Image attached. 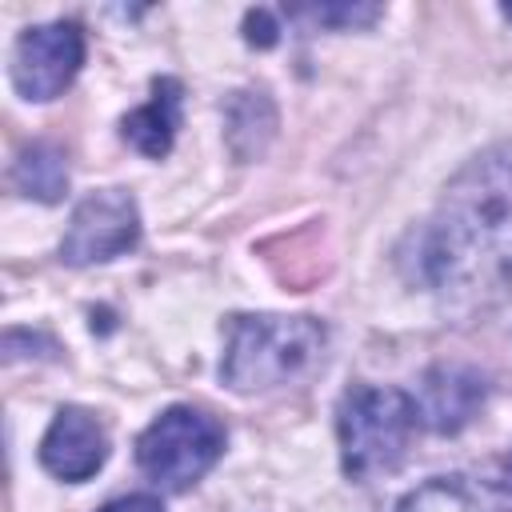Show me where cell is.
Here are the masks:
<instances>
[{
    "label": "cell",
    "instance_id": "ba28073f",
    "mask_svg": "<svg viewBox=\"0 0 512 512\" xmlns=\"http://www.w3.org/2000/svg\"><path fill=\"white\" fill-rule=\"evenodd\" d=\"M484 400V380L472 368H436L424 376L420 392V420L432 424L436 432H456L460 424L472 420V412Z\"/></svg>",
    "mask_w": 512,
    "mask_h": 512
},
{
    "label": "cell",
    "instance_id": "7c38bea8",
    "mask_svg": "<svg viewBox=\"0 0 512 512\" xmlns=\"http://www.w3.org/2000/svg\"><path fill=\"white\" fill-rule=\"evenodd\" d=\"M300 16H308L316 24L356 28V24H372L380 16V8L376 4H320V8H300Z\"/></svg>",
    "mask_w": 512,
    "mask_h": 512
},
{
    "label": "cell",
    "instance_id": "8fae6325",
    "mask_svg": "<svg viewBox=\"0 0 512 512\" xmlns=\"http://www.w3.org/2000/svg\"><path fill=\"white\" fill-rule=\"evenodd\" d=\"M396 512H480L460 480H428L400 500Z\"/></svg>",
    "mask_w": 512,
    "mask_h": 512
},
{
    "label": "cell",
    "instance_id": "52a82bcc",
    "mask_svg": "<svg viewBox=\"0 0 512 512\" xmlns=\"http://www.w3.org/2000/svg\"><path fill=\"white\" fill-rule=\"evenodd\" d=\"M40 460L60 480H88L108 460V432L84 408H60L40 440Z\"/></svg>",
    "mask_w": 512,
    "mask_h": 512
},
{
    "label": "cell",
    "instance_id": "9c48e42d",
    "mask_svg": "<svg viewBox=\"0 0 512 512\" xmlns=\"http://www.w3.org/2000/svg\"><path fill=\"white\" fill-rule=\"evenodd\" d=\"M180 128V84L156 80L152 100L124 116V140L144 156H164Z\"/></svg>",
    "mask_w": 512,
    "mask_h": 512
},
{
    "label": "cell",
    "instance_id": "277c9868",
    "mask_svg": "<svg viewBox=\"0 0 512 512\" xmlns=\"http://www.w3.org/2000/svg\"><path fill=\"white\" fill-rule=\"evenodd\" d=\"M220 452H224V428L216 424V416L188 404L160 412L136 440L140 472L172 492L196 484L220 460Z\"/></svg>",
    "mask_w": 512,
    "mask_h": 512
},
{
    "label": "cell",
    "instance_id": "2e32d148",
    "mask_svg": "<svg viewBox=\"0 0 512 512\" xmlns=\"http://www.w3.org/2000/svg\"><path fill=\"white\" fill-rule=\"evenodd\" d=\"M508 480H512V472H508Z\"/></svg>",
    "mask_w": 512,
    "mask_h": 512
},
{
    "label": "cell",
    "instance_id": "6da1fadb",
    "mask_svg": "<svg viewBox=\"0 0 512 512\" xmlns=\"http://www.w3.org/2000/svg\"><path fill=\"white\" fill-rule=\"evenodd\" d=\"M416 268L452 320H476L512 296V144L484 148L452 176L420 232Z\"/></svg>",
    "mask_w": 512,
    "mask_h": 512
},
{
    "label": "cell",
    "instance_id": "7a4b0ae2",
    "mask_svg": "<svg viewBox=\"0 0 512 512\" xmlns=\"http://www.w3.org/2000/svg\"><path fill=\"white\" fill-rule=\"evenodd\" d=\"M324 340V324L312 316H232L220 376L236 392L280 388L324 356Z\"/></svg>",
    "mask_w": 512,
    "mask_h": 512
},
{
    "label": "cell",
    "instance_id": "8992f818",
    "mask_svg": "<svg viewBox=\"0 0 512 512\" xmlns=\"http://www.w3.org/2000/svg\"><path fill=\"white\" fill-rule=\"evenodd\" d=\"M80 60H84V36L76 24L56 20L28 28L12 52V84L24 100H52L72 84Z\"/></svg>",
    "mask_w": 512,
    "mask_h": 512
},
{
    "label": "cell",
    "instance_id": "4fadbf2b",
    "mask_svg": "<svg viewBox=\"0 0 512 512\" xmlns=\"http://www.w3.org/2000/svg\"><path fill=\"white\" fill-rule=\"evenodd\" d=\"M244 36L252 40V44H260V48H268V44H276V28H272V20H268V12H248V20H244Z\"/></svg>",
    "mask_w": 512,
    "mask_h": 512
},
{
    "label": "cell",
    "instance_id": "3957f363",
    "mask_svg": "<svg viewBox=\"0 0 512 512\" xmlns=\"http://www.w3.org/2000/svg\"><path fill=\"white\" fill-rule=\"evenodd\" d=\"M420 424V408L400 388H352L340 400L336 432H340V460L352 480H368L392 472Z\"/></svg>",
    "mask_w": 512,
    "mask_h": 512
},
{
    "label": "cell",
    "instance_id": "5bb4252c",
    "mask_svg": "<svg viewBox=\"0 0 512 512\" xmlns=\"http://www.w3.org/2000/svg\"><path fill=\"white\" fill-rule=\"evenodd\" d=\"M100 512H164L156 496H124V500H112L104 504Z\"/></svg>",
    "mask_w": 512,
    "mask_h": 512
},
{
    "label": "cell",
    "instance_id": "5b68a950",
    "mask_svg": "<svg viewBox=\"0 0 512 512\" xmlns=\"http://www.w3.org/2000/svg\"><path fill=\"white\" fill-rule=\"evenodd\" d=\"M136 240H140L136 200L120 188H104V192H92L76 204L68 232H64V244H60V256L76 268L100 264V260L128 252Z\"/></svg>",
    "mask_w": 512,
    "mask_h": 512
},
{
    "label": "cell",
    "instance_id": "9a60e30c",
    "mask_svg": "<svg viewBox=\"0 0 512 512\" xmlns=\"http://www.w3.org/2000/svg\"><path fill=\"white\" fill-rule=\"evenodd\" d=\"M500 12H504V16H508V20H512V4H504V8H500Z\"/></svg>",
    "mask_w": 512,
    "mask_h": 512
},
{
    "label": "cell",
    "instance_id": "30bf717a",
    "mask_svg": "<svg viewBox=\"0 0 512 512\" xmlns=\"http://www.w3.org/2000/svg\"><path fill=\"white\" fill-rule=\"evenodd\" d=\"M12 180L24 196H36L44 204L60 200L68 192V168H64V156L52 148V144H32L20 152L16 168H12Z\"/></svg>",
    "mask_w": 512,
    "mask_h": 512
}]
</instances>
